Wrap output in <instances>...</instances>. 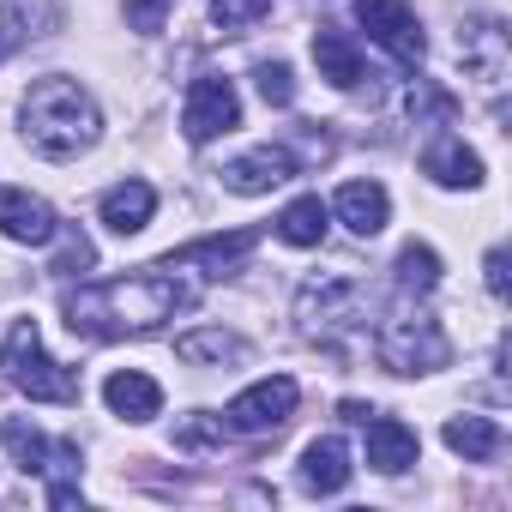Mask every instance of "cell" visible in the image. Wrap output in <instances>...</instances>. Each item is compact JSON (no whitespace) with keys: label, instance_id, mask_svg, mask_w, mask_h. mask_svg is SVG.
<instances>
[{"label":"cell","instance_id":"obj_15","mask_svg":"<svg viewBox=\"0 0 512 512\" xmlns=\"http://www.w3.org/2000/svg\"><path fill=\"white\" fill-rule=\"evenodd\" d=\"M332 211H338V223L350 229V235H380L386 229V217H392V199H386V187L380 181H344L338 187V199H332Z\"/></svg>","mask_w":512,"mask_h":512},{"label":"cell","instance_id":"obj_5","mask_svg":"<svg viewBox=\"0 0 512 512\" xmlns=\"http://www.w3.org/2000/svg\"><path fill=\"white\" fill-rule=\"evenodd\" d=\"M374 350H380V362L392 368V374H428V368H446L452 362V344H446V332H440V320L434 314H386L380 320V332H374Z\"/></svg>","mask_w":512,"mask_h":512},{"label":"cell","instance_id":"obj_19","mask_svg":"<svg viewBox=\"0 0 512 512\" xmlns=\"http://www.w3.org/2000/svg\"><path fill=\"white\" fill-rule=\"evenodd\" d=\"M416 452H422V440H416V428H404L398 416H374V422H368V464H374L380 476H404V470L416 464Z\"/></svg>","mask_w":512,"mask_h":512},{"label":"cell","instance_id":"obj_23","mask_svg":"<svg viewBox=\"0 0 512 512\" xmlns=\"http://www.w3.org/2000/svg\"><path fill=\"white\" fill-rule=\"evenodd\" d=\"M175 356H181V362H193V368H199V362H217V368H223V362H241V356H247V338H235V332L211 326V332H187V338L175 344Z\"/></svg>","mask_w":512,"mask_h":512},{"label":"cell","instance_id":"obj_17","mask_svg":"<svg viewBox=\"0 0 512 512\" xmlns=\"http://www.w3.org/2000/svg\"><path fill=\"white\" fill-rule=\"evenodd\" d=\"M151 211H157V187H151V181H115V187L97 199V217H103V229H115V235H139V229L151 223Z\"/></svg>","mask_w":512,"mask_h":512},{"label":"cell","instance_id":"obj_14","mask_svg":"<svg viewBox=\"0 0 512 512\" xmlns=\"http://www.w3.org/2000/svg\"><path fill=\"white\" fill-rule=\"evenodd\" d=\"M422 175L440 181V187H482V157L458 133H440V139L422 145Z\"/></svg>","mask_w":512,"mask_h":512},{"label":"cell","instance_id":"obj_31","mask_svg":"<svg viewBox=\"0 0 512 512\" xmlns=\"http://www.w3.org/2000/svg\"><path fill=\"white\" fill-rule=\"evenodd\" d=\"M25 37H31V31H25V13H19V7H0V61H7Z\"/></svg>","mask_w":512,"mask_h":512},{"label":"cell","instance_id":"obj_26","mask_svg":"<svg viewBox=\"0 0 512 512\" xmlns=\"http://www.w3.org/2000/svg\"><path fill=\"white\" fill-rule=\"evenodd\" d=\"M253 85H260V97H266L272 109H290V103H296V73H290V61H260V67H253Z\"/></svg>","mask_w":512,"mask_h":512},{"label":"cell","instance_id":"obj_29","mask_svg":"<svg viewBox=\"0 0 512 512\" xmlns=\"http://www.w3.org/2000/svg\"><path fill=\"white\" fill-rule=\"evenodd\" d=\"M169 7H175V0H127V25L145 31V37H157L163 19H169Z\"/></svg>","mask_w":512,"mask_h":512},{"label":"cell","instance_id":"obj_3","mask_svg":"<svg viewBox=\"0 0 512 512\" xmlns=\"http://www.w3.org/2000/svg\"><path fill=\"white\" fill-rule=\"evenodd\" d=\"M0 374H7L25 398H37V404H79V374L43 350L37 320H13L7 326V338H0Z\"/></svg>","mask_w":512,"mask_h":512},{"label":"cell","instance_id":"obj_2","mask_svg":"<svg viewBox=\"0 0 512 512\" xmlns=\"http://www.w3.org/2000/svg\"><path fill=\"white\" fill-rule=\"evenodd\" d=\"M19 121H25L31 151H43V157H55V163H67V157H79V151H91V145L103 139V115H97L91 91H85L79 79H61V73L37 79V85L25 91Z\"/></svg>","mask_w":512,"mask_h":512},{"label":"cell","instance_id":"obj_8","mask_svg":"<svg viewBox=\"0 0 512 512\" xmlns=\"http://www.w3.org/2000/svg\"><path fill=\"white\" fill-rule=\"evenodd\" d=\"M356 19L398 67H422L428 37H422V19H416L410 0H356Z\"/></svg>","mask_w":512,"mask_h":512},{"label":"cell","instance_id":"obj_21","mask_svg":"<svg viewBox=\"0 0 512 512\" xmlns=\"http://www.w3.org/2000/svg\"><path fill=\"white\" fill-rule=\"evenodd\" d=\"M326 223H332V205H326L320 193H302V199L284 205L278 241H290V247H320V241H326Z\"/></svg>","mask_w":512,"mask_h":512},{"label":"cell","instance_id":"obj_9","mask_svg":"<svg viewBox=\"0 0 512 512\" xmlns=\"http://www.w3.org/2000/svg\"><path fill=\"white\" fill-rule=\"evenodd\" d=\"M229 127H241L235 79H223V73H199V79L187 85V103H181V133H187L193 145H211V139L229 133Z\"/></svg>","mask_w":512,"mask_h":512},{"label":"cell","instance_id":"obj_7","mask_svg":"<svg viewBox=\"0 0 512 512\" xmlns=\"http://www.w3.org/2000/svg\"><path fill=\"white\" fill-rule=\"evenodd\" d=\"M296 398H302V386H296L290 374L253 380L247 392H235V398H229L223 428H235V434H272V428H284V422L296 416Z\"/></svg>","mask_w":512,"mask_h":512},{"label":"cell","instance_id":"obj_4","mask_svg":"<svg viewBox=\"0 0 512 512\" xmlns=\"http://www.w3.org/2000/svg\"><path fill=\"white\" fill-rule=\"evenodd\" d=\"M0 446L19 458V470L49 476V506H85V494L73 482L79 476V446L73 440H49L31 422H0Z\"/></svg>","mask_w":512,"mask_h":512},{"label":"cell","instance_id":"obj_24","mask_svg":"<svg viewBox=\"0 0 512 512\" xmlns=\"http://www.w3.org/2000/svg\"><path fill=\"white\" fill-rule=\"evenodd\" d=\"M392 272H398V290H404V296H428V290L440 284V253L422 247V241H404Z\"/></svg>","mask_w":512,"mask_h":512},{"label":"cell","instance_id":"obj_25","mask_svg":"<svg viewBox=\"0 0 512 512\" xmlns=\"http://www.w3.org/2000/svg\"><path fill=\"white\" fill-rule=\"evenodd\" d=\"M404 109H410V121H416V127H452L458 97H452V91H440V85H428V79H416V85H410V97H404Z\"/></svg>","mask_w":512,"mask_h":512},{"label":"cell","instance_id":"obj_6","mask_svg":"<svg viewBox=\"0 0 512 512\" xmlns=\"http://www.w3.org/2000/svg\"><path fill=\"white\" fill-rule=\"evenodd\" d=\"M296 320H302L308 338L338 344L344 332L368 326V296H362L356 278H314V284H302V296H296Z\"/></svg>","mask_w":512,"mask_h":512},{"label":"cell","instance_id":"obj_12","mask_svg":"<svg viewBox=\"0 0 512 512\" xmlns=\"http://www.w3.org/2000/svg\"><path fill=\"white\" fill-rule=\"evenodd\" d=\"M0 235L7 241H25V247H43L61 235V217L49 199L25 193V187H0Z\"/></svg>","mask_w":512,"mask_h":512},{"label":"cell","instance_id":"obj_27","mask_svg":"<svg viewBox=\"0 0 512 512\" xmlns=\"http://www.w3.org/2000/svg\"><path fill=\"white\" fill-rule=\"evenodd\" d=\"M266 13H272V0H211V25L229 31V37L247 31V25H260Z\"/></svg>","mask_w":512,"mask_h":512},{"label":"cell","instance_id":"obj_11","mask_svg":"<svg viewBox=\"0 0 512 512\" xmlns=\"http://www.w3.org/2000/svg\"><path fill=\"white\" fill-rule=\"evenodd\" d=\"M302 175V163H296V151L290 145H253V151H241L235 163H223V187L229 193H272V187H284V181H296Z\"/></svg>","mask_w":512,"mask_h":512},{"label":"cell","instance_id":"obj_13","mask_svg":"<svg viewBox=\"0 0 512 512\" xmlns=\"http://www.w3.org/2000/svg\"><path fill=\"white\" fill-rule=\"evenodd\" d=\"M458 61H464V73H470L476 85L500 91V85H506V31L488 25V19L464 25V31H458Z\"/></svg>","mask_w":512,"mask_h":512},{"label":"cell","instance_id":"obj_1","mask_svg":"<svg viewBox=\"0 0 512 512\" xmlns=\"http://www.w3.org/2000/svg\"><path fill=\"white\" fill-rule=\"evenodd\" d=\"M193 308V290L163 278V272H145V278H109V284H85V290H67L61 296V320L73 338L85 344H115V338H145L157 332L163 320L187 314Z\"/></svg>","mask_w":512,"mask_h":512},{"label":"cell","instance_id":"obj_22","mask_svg":"<svg viewBox=\"0 0 512 512\" xmlns=\"http://www.w3.org/2000/svg\"><path fill=\"white\" fill-rule=\"evenodd\" d=\"M446 446H452L464 464H488V458H500L506 434H500V422H488V416H452V422H446Z\"/></svg>","mask_w":512,"mask_h":512},{"label":"cell","instance_id":"obj_28","mask_svg":"<svg viewBox=\"0 0 512 512\" xmlns=\"http://www.w3.org/2000/svg\"><path fill=\"white\" fill-rule=\"evenodd\" d=\"M175 446H181V452H211V446H223V416L193 410V416L175 428Z\"/></svg>","mask_w":512,"mask_h":512},{"label":"cell","instance_id":"obj_30","mask_svg":"<svg viewBox=\"0 0 512 512\" xmlns=\"http://www.w3.org/2000/svg\"><path fill=\"white\" fill-rule=\"evenodd\" d=\"M91 260H97V253H91V241H85V235H67V247H61V260H55L49 272H61V278H73V272H85Z\"/></svg>","mask_w":512,"mask_h":512},{"label":"cell","instance_id":"obj_32","mask_svg":"<svg viewBox=\"0 0 512 512\" xmlns=\"http://www.w3.org/2000/svg\"><path fill=\"white\" fill-rule=\"evenodd\" d=\"M488 296H494V302H506V247H494V253H488Z\"/></svg>","mask_w":512,"mask_h":512},{"label":"cell","instance_id":"obj_16","mask_svg":"<svg viewBox=\"0 0 512 512\" xmlns=\"http://www.w3.org/2000/svg\"><path fill=\"white\" fill-rule=\"evenodd\" d=\"M314 61H320V79H332L338 91H356V85L368 79L362 43H356L350 31H332V25H320V31H314Z\"/></svg>","mask_w":512,"mask_h":512},{"label":"cell","instance_id":"obj_20","mask_svg":"<svg viewBox=\"0 0 512 512\" xmlns=\"http://www.w3.org/2000/svg\"><path fill=\"white\" fill-rule=\"evenodd\" d=\"M350 476H356V464H350V446L344 440H308V452H302V488L308 494H338V488H350Z\"/></svg>","mask_w":512,"mask_h":512},{"label":"cell","instance_id":"obj_18","mask_svg":"<svg viewBox=\"0 0 512 512\" xmlns=\"http://www.w3.org/2000/svg\"><path fill=\"white\" fill-rule=\"evenodd\" d=\"M103 404H109L121 422H151V416L163 410V386H157L151 374H139V368H121V374L103 380Z\"/></svg>","mask_w":512,"mask_h":512},{"label":"cell","instance_id":"obj_10","mask_svg":"<svg viewBox=\"0 0 512 512\" xmlns=\"http://www.w3.org/2000/svg\"><path fill=\"white\" fill-rule=\"evenodd\" d=\"M260 247V229H229V235H199V241H187V247H175V253H163L157 260V272H175V266H205V278H229L247 253Z\"/></svg>","mask_w":512,"mask_h":512}]
</instances>
